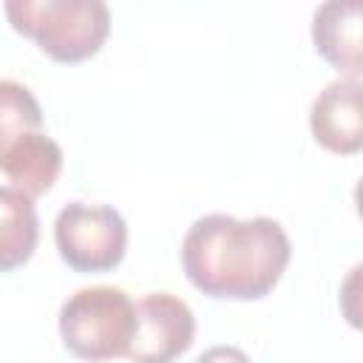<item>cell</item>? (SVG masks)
<instances>
[{
	"mask_svg": "<svg viewBox=\"0 0 363 363\" xmlns=\"http://www.w3.org/2000/svg\"><path fill=\"white\" fill-rule=\"evenodd\" d=\"M54 244L74 272H111L125 258L128 224L111 204L71 201L54 218Z\"/></svg>",
	"mask_w": 363,
	"mask_h": 363,
	"instance_id": "obj_4",
	"label": "cell"
},
{
	"mask_svg": "<svg viewBox=\"0 0 363 363\" xmlns=\"http://www.w3.org/2000/svg\"><path fill=\"white\" fill-rule=\"evenodd\" d=\"M309 130L318 145L332 153L352 156L363 147L360 79H335L312 102Z\"/></svg>",
	"mask_w": 363,
	"mask_h": 363,
	"instance_id": "obj_6",
	"label": "cell"
},
{
	"mask_svg": "<svg viewBox=\"0 0 363 363\" xmlns=\"http://www.w3.org/2000/svg\"><path fill=\"white\" fill-rule=\"evenodd\" d=\"M289 258V235L269 216L235 218L207 213L190 224L182 241L187 281L218 301H258L269 295L284 278Z\"/></svg>",
	"mask_w": 363,
	"mask_h": 363,
	"instance_id": "obj_1",
	"label": "cell"
},
{
	"mask_svg": "<svg viewBox=\"0 0 363 363\" xmlns=\"http://www.w3.org/2000/svg\"><path fill=\"white\" fill-rule=\"evenodd\" d=\"M136 335V303L119 286H82L60 306L62 346L88 363L125 357Z\"/></svg>",
	"mask_w": 363,
	"mask_h": 363,
	"instance_id": "obj_3",
	"label": "cell"
},
{
	"mask_svg": "<svg viewBox=\"0 0 363 363\" xmlns=\"http://www.w3.org/2000/svg\"><path fill=\"white\" fill-rule=\"evenodd\" d=\"M193 363H250V357H247L238 346H227V343H221V346H210V349H204Z\"/></svg>",
	"mask_w": 363,
	"mask_h": 363,
	"instance_id": "obj_10",
	"label": "cell"
},
{
	"mask_svg": "<svg viewBox=\"0 0 363 363\" xmlns=\"http://www.w3.org/2000/svg\"><path fill=\"white\" fill-rule=\"evenodd\" d=\"M6 17L17 34L65 65L96 57L111 34V11L102 0H9Z\"/></svg>",
	"mask_w": 363,
	"mask_h": 363,
	"instance_id": "obj_2",
	"label": "cell"
},
{
	"mask_svg": "<svg viewBox=\"0 0 363 363\" xmlns=\"http://www.w3.org/2000/svg\"><path fill=\"white\" fill-rule=\"evenodd\" d=\"M196 337V318L187 301L173 292H147L136 303V335L128 349L133 363H173Z\"/></svg>",
	"mask_w": 363,
	"mask_h": 363,
	"instance_id": "obj_5",
	"label": "cell"
},
{
	"mask_svg": "<svg viewBox=\"0 0 363 363\" xmlns=\"http://www.w3.org/2000/svg\"><path fill=\"white\" fill-rule=\"evenodd\" d=\"M40 241V218L34 199L14 190L11 184L0 187V272H11L31 261Z\"/></svg>",
	"mask_w": 363,
	"mask_h": 363,
	"instance_id": "obj_9",
	"label": "cell"
},
{
	"mask_svg": "<svg viewBox=\"0 0 363 363\" xmlns=\"http://www.w3.org/2000/svg\"><path fill=\"white\" fill-rule=\"evenodd\" d=\"M43 130V108L37 96L17 79H0V173Z\"/></svg>",
	"mask_w": 363,
	"mask_h": 363,
	"instance_id": "obj_8",
	"label": "cell"
},
{
	"mask_svg": "<svg viewBox=\"0 0 363 363\" xmlns=\"http://www.w3.org/2000/svg\"><path fill=\"white\" fill-rule=\"evenodd\" d=\"M360 0H329L315 9L312 43L315 51L337 71L343 79H360Z\"/></svg>",
	"mask_w": 363,
	"mask_h": 363,
	"instance_id": "obj_7",
	"label": "cell"
}]
</instances>
